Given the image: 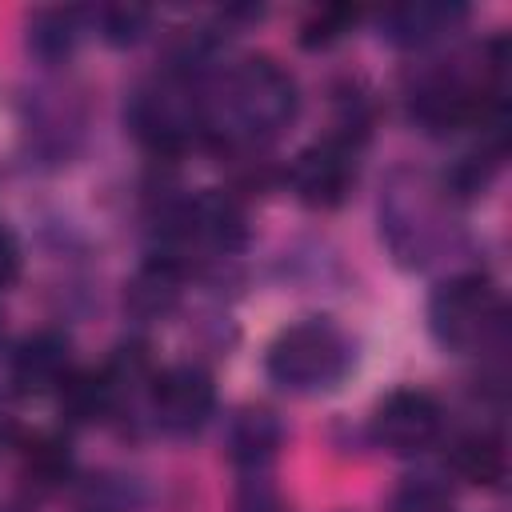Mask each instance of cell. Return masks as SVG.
Segmentation results:
<instances>
[{
	"label": "cell",
	"instance_id": "6da1fadb",
	"mask_svg": "<svg viewBox=\"0 0 512 512\" xmlns=\"http://www.w3.org/2000/svg\"><path fill=\"white\" fill-rule=\"evenodd\" d=\"M264 364L280 388L316 392V388H332L348 372L352 344L328 320H300L272 340Z\"/></svg>",
	"mask_w": 512,
	"mask_h": 512
},
{
	"label": "cell",
	"instance_id": "7a4b0ae2",
	"mask_svg": "<svg viewBox=\"0 0 512 512\" xmlns=\"http://www.w3.org/2000/svg\"><path fill=\"white\" fill-rule=\"evenodd\" d=\"M496 288L488 284V276H452L436 288L432 304H428V324L436 332L440 344L448 348H468L484 336V328L496 320Z\"/></svg>",
	"mask_w": 512,
	"mask_h": 512
},
{
	"label": "cell",
	"instance_id": "3957f363",
	"mask_svg": "<svg viewBox=\"0 0 512 512\" xmlns=\"http://www.w3.org/2000/svg\"><path fill=\"white\" fill-rule=\"evenodd\" d=\"M232 112L248 132H280L296 112V88L272 60H244L232 76Z\"/></svg>",
	"mask_w": 512,
	"mask_h": 512
},
{
	"label": "cell",
	"instance_id": "277c9868",
	"mask_svg": "<svg viewBox=\"0 0 512 512\" xmlns=\"http://www.w3.org/2000/svg\"><path fill=\"white\" fill-rule=\"evenodd\" d=\"M296 196L312 208H332L348 196L352 180H356V168H352V144L340 140V136H328L312 148H304L288 172Z\"/></svg>",
	"mask_w": 512,
	"mask_h": 512
},
{
	"label": "cell",
	"instance_id": "5b68a950",
	"mask_svg": "<svg viewBox=\"0 0 512 512\" xmlns=\"http://www.w3.org/2000/svg\"><path fill=\"white\" fill-rule=\"evenodd\" d=\"M436 432H440V404L420 388L392 392L372 416V436L388 452H400V456L428 448L436 440Z\"/></svg>",
	"mask_w": 512,
	"mask_h": 512
},
{
	"label": "cell",
	"instance_id": "8992f818",
	"mask_svg": "<svg viewBox=\"0 0 512 512\" xmlns=\"http://www.w3.org/2000/svg\"><path fill=\"white\" fill-rule=\"evenodd\" d=\"M212 400H216V392H212L208 372H200L192 364L164 368L152 380V412H156L160 428H168V432L200 428L212 412Z\"/></svg>",
	"mask_w": 512,
	"mask_h": 512
},
{
	"label": "cell",
	"instance_id": "52a82bcc",
	"mask_svg": "<svg viewBox=\"0 0 512 512\" xmlns=\"http://www.w3.org/2000/svg\"><path fill=\"white\" fill-rule=\"evenodd\" d=\"M452 468L456 476H464L468 484H480V488H496L504 476H508V452H504V440L492 436V432H472V436H460L452 444Z\"/></svg>",
	"mask_w": 512,
	"mask_h": 512
},
{
	"label": "cell",
	"instance_id": "ba28073f",
	"mask_svg": "<svg viewBox=\"0 0 512 512\" xmlns=\"http://www.w3.org/2000/svg\"><path fill=\"white\" fill-rule=\"evenodd\" d=\"M64 368H68V344L56 332H40L32 340H24V348L16 352V384L20 388H52L64 384Z\"/></svg>",
	"mask_w": 512,
	"mask_h": 512
},
{
	"label": "cell",
	"instance_id": "9c48e42d",
	"mask_svg": "<svg viewBox=\"0 0 512 512\" xmlns=\"http://www.w3.org/2000/svg\"><path fill=\"white\" fill-rule=\"evenodd\" d=\"M280 444V424L268 412H240L228 432V452L236 464H264Z\"/></svg>",
	"mask_w": 512,
	"mask_h": 512
},
{
	"label": "cell",
	"instance_id": "30bf717a",
	"mask_svg": "<svg viewBox=\"0 0 512 512\" xmlns=\"http://www.w3.org/2000/svg\"><path fill=\"white\" fill-rule=\"evenodd\" d=\"M176 288H180L176 268H172L168 260H156V264H148V268L132 280L128 304L140 308V312H164V308L176 300Z\"/></svg>",
	"mask_w": 512,
	"mask_h": 512
},
{
	"label": "cell",
	"instance_id": "8fae6325",
	"mask_svg": "<svg viewBox=\"0 0 512 512\" xmlns=\"http://www.w3.org/2000/svg\"><path fill=\"white\" fill-rule=\"evenodd\" d=\"M28 44L40 52V56H64L72 48V12H36L32 28H28Z\"/></svg>",
	"mask_w": 512,
	"mask_h": 512
},
{
	"label": "cell",
	"instance_id": "7c38bea8",
	"mask_svg": "<svg viewBox=\"0 0 512 512\" xmlns=\"http://www.w3.org/2000/svg\"><path fill=\"white\" fill-rule=\"evenodd\" d=\"M444 20H448V12L436 8V4H408V8H396V12L388 16L396 40H424V36L440 32Z\"/></svg>",
	"mask_w": 512,
	"mask_h": 512
},
{
	"label": "cell",
	"instance_id": "4fadbf2b",
	"mask_svg": "<svg viewBox=\"0 0 512 512\" xmlns=\"http://www.w3.org/2000/svg\"><path fill=\"white\" fill-rule=\"evenodd\" d=\"M352 24H356V8H320V12L304 24L300 40H304L308 48H316V44H332V40H340Z\"/></svg>",
	"mask_w": 512,
	"mask_h": 512
},
{
	"label": "cell",
	"instance_id": "5bb4252c",
	"mask_svg": "<svg viewBox=\"0 0 512 512\" xmlns=\"http://www.w3.org/2000/svg\"><path fill=\"white\" fill-rule=\"evenodd\" d=\"M144 20H148V12H144V8H128V4L108 8V12H104V36H108L112 44H128V40H136V36H140Z\"/></svg>",
	"mask_w": 512,
	"mask_h": 512
},
{
	"label": "cell",
	"instance_id": "9a60e30c",
	"mask_svg": "<svg viewBox=\"0 0 512 512\" xmlns=\"http://www.w3.org/2000/svg\"><path fill=\"white\" fill-rule=\"evenodd\" d=\"M240 512H288V508H284V500H280V492L272 484L248 480L240 488Z\"/></svg>",
	"mask_w": 512,
	"mask_h": 512
},
{
	"label": "cell",
	"instance_id": "2e32d148",
	"mask_svg": "<svg viewBox=\"0 0 512 512\" xmlns=\"http://www.w3.org/2000/svg\"><path fill=\"white\" fill-rule=\"evenodd\" d=\"M396 512H448V500H444V492L432 488V484H412V488L400 496Z\"/></svg>",
	"mask_w": 512,
	"mask_h": 512
},
{
	"label": "cell",
	"instance_id": "e0dca14e",
	"mask_svg": "<svg viewBox=\"0 0 512 512\" xmlns=\"http://www.w3.org/2000/svg\"><path fill=\"white\" fill-rule=\"evenodd\" d=\"M16 272H20V248H16L12 232L0 228V288H8L16 280Z\"/></svg>",
	"mask_w": 512,
	"mask_h": 512
}]
</instances>
